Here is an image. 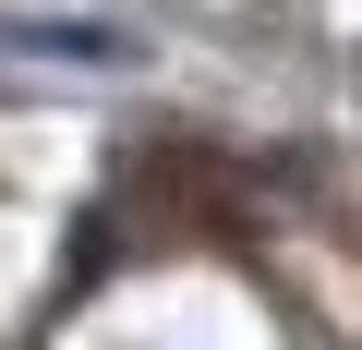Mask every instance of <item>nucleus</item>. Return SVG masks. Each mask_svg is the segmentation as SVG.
Instances as JSON below:
<instances>
[{
	"instance_id": "nucleus-1",
	"label": "nucleus",
	"mask_w": 362,
	"mask_h": 350,
	"mask_svg": "<svg viewBox=\"0 0 362 350\" xmlns=\"http://www.w3.org/2000/svg\"><path fill=\"white\" fill-rule=\"evenodd\" d=\"M13 49H49V61H133L121 25H13Z\"/></svg>"
}]
</instances>
